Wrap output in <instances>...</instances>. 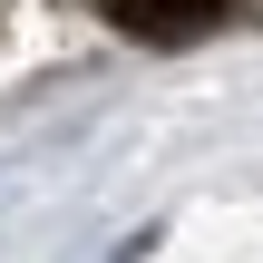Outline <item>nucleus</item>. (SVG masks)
<instances>
[{
  "label": "nucleus",
  "mask_w": 263,
  "mask_h": 263,
  "mask_svg": "<svg viewBox=\"0 0 263 263\" xmlns=\"http://www.w3.org/2000/svg\"><path fill=\"white\" fill-rule=\"evenodd\" d=\"M98 10H107L127 39H166V49H176V39H205L215 20H234V0H98Z\"/></svg>",
  "instance_id": "obj_1"
}]
</instances>
